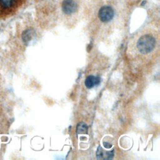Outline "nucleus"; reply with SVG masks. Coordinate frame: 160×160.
Instances as JSON below:
<instances>
[{"mask_svg": "<svg viewBox=\"0 0 160 160\" xmlns=\"http://www.w3.org/2000/svg\"><path fill=\"white\" fill-rule=\"evenodd\" d=\"M130 51L141 58H146L155 52L159 46L158 34L151 29L141 31L132 40Z\"/></svg>", "mask_w": 160, "mask_h": 160, "instance_id": "f257e3e1", "label": "nucleus"}, {"mask_svg": "<svg viewBox=\"0 0 160 160\" xmlns=\"http://www.w3.org/2000/svg\"><path fill=\"white\" fill-rule=\"evenodd\" d=\"M114 16V9L109 6H103L98 11V18L99 20L103 22L111 21L113 19Z\"/></svg>", "mask_w": 160, "mask_h": 160, "instance_id": "f03ea898", "label": "nucleus"}, {"mask_svg": "<svg viewBox=\"0 0 160 160\" xmlns=\"http://www.w3.org/2000/svg\"><path fill=\"white\" fill-rule=\"evenodd\" d=\"M61 9L64 14L66 15H71L78 11V4L75 0H63L61 5Z\"/></svg>", "mask_w": 160, "mask_h": 160, "instance_id": "7ed1b4c3", "label": "nucleus"}, {"mask_svg": "<svg viewBox=\"0 0 160 160\" xmlns=\"http://www.w3.org/2000/svg\"><path fill=\"white\" fill-rule=\"evenodd\" d=\"M100 82V78L98 76H88L84 81V84L86 88L90 89L93 88L94 86L99 84Z\"/></svg>", "mask_w": 160, "mask_h": 160, "instance_id": "20e7f679", "label": "nucleus"}, {"mask_svg": "<svg viewBox=\"0 0 160 160\" xmlns=\"http://www.w3.org/2000/svg\"><path fill=\"white\" fill-rule=\"evenodd\" d=\"M16 0H0V6L4 9H9L16 3Z\"/></svg>", "mask_w": 160, "mask_h": 160, "instance_id": "39448f33", "label": "nucleus"}, {"mask_svg": "<svg viewBox=\"0 0 160 160\" xmlns=\"http://www.w3.org/2000/svg\"><path fill=\"white\" fill-rule=\"evenodd\" d=\"M78 134H84L88 132V126L84 122H80L78 124L76 129Z\"/></svg>", "mask_w": 160, "mask_h": 160, "instance_id": "423d86ee", "label": "nucleus"}]
</instances>
